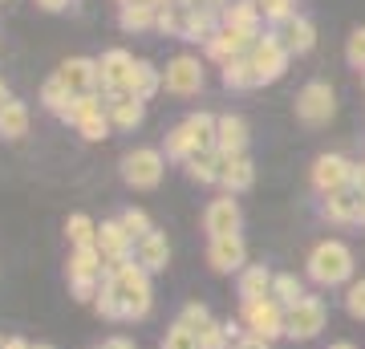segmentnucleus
<instances>
[{
    "instance_id": "1",
    "label": "nucleus",
    "mask_w": 365,
    "mask_h": 349,
    "mask_svg": "<svg viewBox=\"0 0 365 349\" xmlns=\"http://www.w3.org/2000/svg\"><path fill=\"white\" fill-rule=\"evenodd\" d=\"M106 288L118 297V305H122L126 317H146V309H150V285H146L143 268H134V264H122V260H118L114 276H110V285Z\"/></svg>"
},
{
    "instance_id": "2",
    "label": "nucleus",
    "mask_w": 365,
    "mask_h": 349,
    "mask_svg": "<svg viewBox=\"0 0 365 349\" xmlns=\"http://www.w3.org/2000/svg\"><path fill=\"white\" fill-rule=\"evenodd\" d=\"M309 272H313V280H321V285H341V280H345V276L353 272L349 248L337 244V240H325V244H317L313 260H309Z\"/></svg>"
},
{
    "instance_id": "3",
    "label": "nucleus",
    "mask_w": 365,
    "mask_h": 349,
    "mask_svg": "<svg viewBox=\"0 0 365 349\" xmlns=\"http://www.w3.org/2000/svg\"><path fill=\"white\" fill-rule=\"evenodd\" d=\"M248 61H252V69H256V81H276L288 65V49L276 41V33H268V37H260L252 45Z\"/></svg>"
},
{
    "instance_id": "4",
    "label": "nucleus",
    "mask_w": 365,
    "mask_h": 349,
    "mask_svg": "<svg viewBox=\"0 0 365 349\" xmlns=\"http://www.w3.org/2000/svg\"><path fill=\"white\" fill-rule=\"evenodd\" d=\"M134 57L126 49H110L98 61V81H102L110 93H130V81H134Z\"/></svg>"
},
{
    "instance_id": "5",
    "label": "nucleus",
    "mask_w": 365,
    "mask_h": 349,
    "mask_svg": "<svg viewBox=\"0 0 365 349\" xmlns=\"http://www.w3.org/2000/svg\"><path fill=\"white\" fill-rule=\"evenodd\" d=\"M297 114L300 122H309V126H321L333 118V90H329L325 81H309L297 98Z\"/></svg>"
},
{
    "instance_id": "6",
    "label": "nucleus",
    "mask_w": 365,
    "mask_h": 349,
    "mask_svg": "<svg viewBox=\"0 0 365 349\" xmlns=\"http://www.w3.org/2000/svg\"><path fill=\"white\" fill-rule=\"evenodd\" d=\"M122 179L130 187H155L163 179V158L158 151H134V155L122 158Z\"/></svg>"
},
{
    "instance_id": "7",
    "label": "nucleus",
    "mask_w": 365,
    "mask_h": 349,
    "mask_svg": "<svg viewBox=\"0 0 365 349\" xmlns=\"http://www.w3.org/2000/svg\"><path fill=\"white\" fill-rule=\"evenodd\" d=\"M163 86L170 93H199L203 90V65L195 57H175L163 74Z\"/></svg>"
},
{
    "instance_id": "8",
    "label": "nucleus",
    "mask_w": 365,
    "mask_h": 349,
    "mask_svg": "<svg viewBox=\"0 0 365 349\" xmlns=\"http://www.w3.org/2000/svg\"><path fill=\"white\" fill-rule=\"evenodd\" d=\"M248 45H256V33H244V29L220 25V33L207 41V53H211V57H220V61L227 65V61H235L240 53L248 49Z\"/></svg>"
},
{
    "instance_id": "9",
    "label": "nucleus",
    "mask_w": 365,
    "mask_h": 349,
    "mask_svg": "<svg viewBox=\"0 0 365 349\" xmlns=\"http://www.w3.org/2000/svg\"><path fill=\"white\" fill-rule=\"evenodd\" d=\"M353 179V167L345 163L341 155H325V158H317V167H313V183L321 187L325 195L333 191H345V183Z\"/></svg>"
},
{
    "instance_id": "10",
    "label": "nucleus",
    "mask_w": 365,
    "mask_h": 349,
    "mask_svg": "<svg viewBox=\"0 0 365 349\" xmlns=\"http://www.w3.org/2000/svg\"><path fill=\"white\" fill-rule=\"evenodd\" d=\"M321 325H325V305L313 300V297H304L300 305H292V313H288V333L292 337H313Z\"/></svg>"
},
{
    "instance_id": "11",
    "label": "nucleus",
    "mask_w": 365,
    "mask_h": 349,
    "mask_svg": "<svg viewBox=\"0 0 365 349\" xmlns=\"http://www.w3.org/2000/svg\"><path fill=\"white\" fill-rule=\"evenodd\" d=\"M276 41H280L288 53H309L313 41H317V29H313V21H304V16H288V21H280V29H276Z\"/></svg>"
},
{
    "instance_id": "12",
    "label": "nucleus",
    "mask_w": 365,
    "mask_h": 349,
    "mask_svg": "<svg viewBox=\"0 0 365 349\" xmlns=\"http://www.w3.org/2000/svg\"><path fill=\"white\" fill-rule=\"evenodd\" d=\"M57 78L73 90V98H78V93H93V86H98V61L73 57V61H66L61 69H57Z\"/></svg>"
},
{
    "instance_id": "13",
    "label": "nucleus",
    "mask_w": 365,
    "mask_h": 349,
    "mask_svg": "<svg viewBox=\"0 0 365 349\" xmlns=\"http://www.w3.org/2000/svg\"><path fill=\"white\" fill-rule=\"evenodd\" d=\"M215 146H220L223 158H240L244 155V146H248V126H244V118H220V130H215Z\"/></svg>"
},
{
    "instance_id": "14",
    "label": "nucleus",
    "mask_w": 365,
    "mask_h": 349,
    "mask_svg": "<svg viewBox=\"0 0 365 349\" xmlns=\"http://www.w3.org/2000/svg\"><path fill=\"white\" fill-rule=\"evenodd\" d=\"M207 260H211L215 272H235L240 264H244V240H240V236H215Z\"/></svg>"
},
{
    "instance_id": "15",
    "label": "nucleus",
    "mask_w": 365,
    "mask_h": 349,
    "mask_svg": "<svg viewBox=\"0 0 365 349\" xmlns=\"http://www.w3.org/2000/svg\"><path fill=\"white\" fill-rule=\"evenodd\" d=\"M215 33H220V13H211V9H187L182 13V41H203L207 45Z\"/></svg>"
},
{
    "instance_id": "16",
    "label": "nucleus",
    "mask_w": 365,
    "mask_h": 349,
    "mask_svg": "<svg viewBox=\"0 0 365 349\" xmlns=\"http://www.w3.org/2000/svg\"><path fill=\"white\" fill-rule=\"evenodd\" d=\"M106 110H110V122L118 130H130L143 122V102L134 98V93H110L106 98Z\"/></svg>"
},
{
    "instance_id": "17",
    "label": "nucleus",
    "mask_w": 365,
    "mask_h": 349,
    "mask_svg": "<svg viewBox=\"0 0 365 349\" xmlns=\"http://www.w3.org/2000/svg\"><path fill=\"white\" fill-rule=\"evenodd\" d=\"M244 317H248V325L256 329L260 341L280 333V313H276V305H268V300H244Z\"/></svg>"
},
{
    "instance_id": "18",
    "label": "nucleus",
    "mask_w": 365,
    "mask_h": 349,
    "mask_svg": "<svg viewBox=\"0 0 365 349\" xmlns=\"http://www.w3.org/2000/svg\"><path fill=\"white\" fill-rule=\"evenodd\" d=\"M235 228H240V207H235L232 199H215V203L207 207L211 240H215V236H235Z\"/></svg>"
},
{
    "instance_id": "19",
    "label": "nucleus",
    "mask_w": 365,
    "mask_h": 349,
    "mask_svg": "<svg viewBox=\"0 0 365 349\" xmlns=\"http://www.w3.org/2000/svg\"><path fill=\"white\" fill-rule=\"evenodd\" d=\"M220 21L232 25V29H244V33H256V25H260V4H256V0H240L232 9H223Z\"/></svg>"
},
{
    "instance_id": "20",
    "label": "nucleus",
    "mask_w": 365,
    "mask_h": 349,
    "mask_svg": "<svg viewBox=\"0 0 365 349\" xmlns=\"http://www.w3.org/2000/svg\"><path fill=\"white\" fill-rule=\"evenodd\" d=\"M155 21H158V9H150V4H122V13H118V25L126 29V33L150 29Z\"/></svg>"
},
{
    "instance_id": "21",
    "label": "nucleus",
    "mask_w": 365,
    "mask_h": 349,
    "mask_svg": "<svg viewBox=\"0 0 365 349\" xmlns=\"http://www.w3.org/2000/svg\"><path fill=\"white\" fill-rule=\"evenodd\" d=\"M167 240L158 232H150V236H143V244H138V260H143V268H167Z\"/></svg>"
},
{
    "instance_id": "22",
    "label": "nucleus",
    "mask_w": 365,
    "mask_h": 349,
    "mask_svg": "<svg viewBox=\"0 0 365 349\" xmlns=\"http://www.w3.org/2000/svg\"><path fill=\"white\" fill-rule=\"evenodd\" d=\"M41 102L49 106L53 114H66V110H69V102H73V90H69L66 81H61L57 74H53V78L45 81V86H41Z\"/></svg>"
},
{
    "instance_id": "23",
    "label": "nucleus",
    "mask_w": 365,
    "mask_h": 349,
    "mask_svg": "<svg viewBox=\"0 0 365 349\" xmlns=\"http://www.w3.org/2000/svg\"><path fill=\"white\" fill-rule=\"evenodd\" d=\"M29 130V110L21 102H9L0 110V138H21Z\"/></svg>"
},
{
    "instance_id": "24",
    "label": "nucleus",
    "mask_w": 365,
    "mask_h": 349,
    "mask_svg": "<svg viewBox=\"0 0 365 349\" xmlns=\"http://www.w3.org/2000/svg\"><path fill=\"white\" fill-rule=\"evenodd\" d=\"M158 86H163V78H158V69H155V65H150V61H138V65H134L130 93L138 98V102H146V98H150V93L158 90Z\"/></svg>"
},
{
    "instance_id": "25",
    "label": "nucleus",
    "mask_w": 365,
    "mask_h": 349,
    "mask_svg": "<svg viewBox=\"0 0 365 349\" xmlns=\"http://www.w3.org/2000/svg\"><path fill=\"white\" fill-rule=\"evenodd\" d=\"M223 163L215 155H211V151H195V155L187 158V175H191V179H199V183H211V179H220L223 175Z\"/></svg>"
},
{
    "instance_id": "26",
    "label": "nucleus",
    "mask_w": 365,
    "mask_h": 349,
    "mask_svg": "<svg viewBox=\"0 0 365 349\" xmlns=\"http://www.w3.org/2000/svg\"><path fill=\"white\" fill-rule=\"evenodd\" d=\"M187 130H191V138H195V151H211V146H215L220 122H215L211 114H191L187 118Z\"/></svg>"
},
{
    "instance_id": "27",
    "label": "nucleus",
    "mask_w": 365,
    "mask_h": 349,
    "mask_svg": "<svg viewBox=\"0 0 365 349\" xmlns=\"http://www.w3.org/2000/svg\"><path fill=\"white\" fill-rule=\"evenodd\" d=\"M220 179L227 183L232 191H248V187H252V163L244 155H240V158H223V175H220Z\"/></svg>"
},
{
    "instance_id": "28",
    "label": "nucleus",
    "mask_w": 365,
    "mask_h": 349,
    "mask_svg": "<svg viewBox=\"0 0 365 349\" xmlns=\"http://www.w3.org/2000/svg\"><path fill=\"white\" fill-rule=\"evenodd\" d=\"M98 248L93 244H86V248H78V252H73V260H69V276H73V280H93V276H98Z\"/></svg>"
},
{
    "instance_id": "29",
    "label": "nucleus",
    "mask_w": 365,
    "mask_h": 349,
    "mask_svg": "<svg viewBox=\"0 0 365 349\" xmlns=\"http://www.w3.org/2000/svg\"><path fill=\"white\" fill-rule=\"evenodd\" d=\"M223 81H227L232 90H248V86H260V81H256V69H252L248 57H235V61L223 65Z\"/></svg>"
},
{
    "instance_id": "30",
    "label": "nucleus",
    "mask_w": 365,
    "mask_h": 349,
    "mask_svg": "<svg viewBox=\"0 0 365 349\" xmlns=\"http://www.w3.org/2000/svg\"><path fill=\"white\" fill-rule=\"evenodd\" d=\"M126 240H130V232H126L122 223H102V236H98V244H102L106 256L122 260V252H126Z\"/></svg>"
},
{
    "instance_id": "31",
    "label": "nucleus",
    "mask_w": 365,
    "mask_h": 349,
    "mask_svg": "<svg viewBox=\"0 0 365 349\" xmlns=\"http://www.w3.org/2000/svg\"><path fill=\"white\" fill-rule=\"evenodd\" d=\"M93 114H102V98H98V93H78V98L69 102V110H66L61 118L78 126V122H86V118H93Z\"/></svg>"
},
{
    "instance_id": "32",
    "label": "nucleus",
    "mask_w": 365,
    "mask_h": 349,
    "mask_svg": "<svg viewBox=\"0 0 365 349\" xmlns=\"http://www.w3.org/2000/svg\"><path fill=\"white\" fill-rule=\"evenodd\" d=\"M357 199H361V195L333 191V195H329V203H325L329 220H357Z\"/></svg>"
},
{
    "instance_id": "33",
    "label": "nucleus",
    "mask_w": 365,
    "mask_h": 349,
    "mask_svg": "<svg viewBox=\"0 0 365 349\" xmlns=\"http://www.w3.org/2000/svg\"><path fill=\"white\" fill-rule=\"evenodd\" d=\"M167 155L170 158H191V155H195V138H191L187 122H182L179 130H170V134H167Z\"/></svg>"
},
{
    "instance_id": "34",
    "label": "nucleus",
    "mask_w": 365,
    "mask_h": 349,
    "mask_svg": "<svg viewBox=\"0 0 365 349\" xmlns=\"http://www.w3.org/2000/svg\"><path fill=\"white\" fill-rule=\"evenodd\" d=\"M268 285H272V280H268V272L252 268V272H244V280H240V297H244V300H260L264 293H268Z\"/></svg>"
},
{
    "instance_id": "35",
    "label": "nucleus",
    "mask_w": 365,
    "mask_h": 349,
    "mask_svg": "<svg viewBox=\"0 0 365 349\" xmlns=\"http://www.w3.org/2000/svg\"><path fill=\"white\" fill-rule=\"evenodd\" d=\"M163 349H199V333L195 329H187V325H175L163 341Z\"/></svg>"
},
{
    "instance_id": "36",
    "label": "nucleus",
    "mask_w": 365,
    "mask_h": 349,
    "mask_svg": "<svg viewBox=\"0 0 365 349\" xmlns=\"http://www.w3.org/2000/svg\"><path fill=\"white\" fill-rule=\"evenodd\" d=\"M276 297L284 300V305H300V300H304L300 280H297V276H276Z\"/></svg>"
},
{
    "instance_id": "37",
    "label": "nucleus",
    "mask_w": 365,
    "mask_h": 349,
    "mask_svg": "<svg viewBox=\"0 0 365 349\" xmlns=\"http://www.w3.org/2000/svg\"><path fill=\"white\" fill-rule=\"evenodd\" d=\"M78 130H81V138L98 143V138H106V130H110V118H106V114H93V118H86V122H78Z\"/></svg>"
},
{
    "instance_id": "38",
    "label": "nucleus",
    "mask_w": 365,
    "mask_h": 349,
    "mask_svg": "<svg viewBox=\"0 0 365 349\" xmlns=\"http://www.w3.org/2000/svg\"><path fill=\"white\" fill-rule=\"evenodd\" d=\"M69 240H73L78 248L93 244V223L86 220V216H73V220H69Z\"/></svg>"
},
{
    "instance_id": "39",
    "label": "nucleus",
    "mask_w": 365,
    "mask_h": 349,
    "mask_svg": "<svg viewBox=\"0 0 365 349\" xmlns=\"http://www.w3.org/2000/svg\"><path fill=\"white\" fill-rule=\"evenodd\" d=\"M345 57H349L353 69H365V29H357L349 37V45H345Z\"/></svg>"
},
{
    "instance_id": "40",
    "label": "nucleus",
    "mask_w": 365,
    "mask_h": 349,
    "mask_svg": "<svg viewBox=\"0 0 365 349\" xmlns=\"http://www.w3.org/2000/svg\"><path fill=\"white\" fill-rule=\"evenodd\" d=\"M260 13L268 16V21H288L292 13V0H260Z\"/></svg>"
},
{
    "instance_id": "41",
    "label": "nucleus",
    "mask_w": 365,
    "mask_h": 349,
    "mask_svg": "<svg viewBox=\"0 0 365 349\" xmlns=\"http://www.w3.org/2000/svg\"><path fill=\"white\" fill-rule=\"evenodd\" d=\"M122 228H126L130 236H138V240L150 236V220H146L143 211H126V216H122Z\"/></svg>"
},
{
    "instance_id": "42",
    "label": "nucleus",
    "mask_w": 365,
    "mask_h": 349,
    "mask_svg": "<svg viewBox=\"0 0 365 349\" xmlns=\"http://www.w3.org/2000/svg\"><path fill=\"white\" fill-rule=\"evenodd\" d=\"M199 349H223V329L220 325H203V329H199Z\"/></svg>"
},
{
    "instance_id": "43",
    "label": "nucleus",
    "mask_w": 365,
    "mask_h": 349,
    "mask_svg": "<svg viewBox=\"0 0 365 349\" xmlns=\"http://www.w3.org/2000/svg\"><path fill=\"white\" fill-rule=\"evenodd\" d=\"M349 313H353V317H365V280H361V285H353V293H349Z\"/></svg>"
},
{
    "instance_id": "44",
    "label": "nucleus",
    "mask_w": 365,
    "mask_h": 349,
    "mask_svg": "<svg viewBox=\"0 0 365 349\" xmlns=\"http://www.w3.org/2000/svg\"><path fill=\"white\" fill-rule=\"evenodd\" d=\"M182 325H187V329H191V325H207V309H203V305H191V309L182 313Z\"/></svg>"
},
{
    "instance_id": "45",
    "label": "nucleus",
    "mask_w": 365,
    "mask_h": 349,
    "mask_svg": "<svg viewBox=\"0 0 365 349\" xmlns=\"http://www.w3.org/2000/svg\"><path fill=\"white\" fill-rule=\"evenodd\" d=\"M41 9H45V13H61V9H69V0H37Z\"/></svg>"
},
{
    "instance_id": "46",
    "label": "nucleus",
    "mask_w": 365,
    "mask_h": 349,
    "mask_svg": "<svg viewBox=\"0 0 365 349\" xmlns=\"http://www.w3.org/2000/svg\"><path fill=\"white\" fill-rule=\"evenodd\" d=\"M203 9H211V13H220V16H223V9H232V0H207Z\"/></svg>"
},
{
    "instance_id": "47",
    "label": "nucleus",
    "mask_w": 365,
    "mask_h": 349,
    "mask_svg": "<svg viewBox=\"0 0 365 349\" xmlns=\"http://www.w3.org/2000/svg\"><path fill=\"white\" fill-rule=\"evenodd\" d=\"M353 183H357V195H365V163L353 171Z\"/></svg>"
},
{
    "instance_id": "48",
    "label": "nucleus",
    "mask_w": 365,
    "mask_h": 349,
    "mask_svg": "<svg viewBox=\"0 0 365 349\" xmlns=\"http://www.w3.org/2000/svg\"><path fill=\"white\" fill-rule=\"evenodd\" d=\"M118 4H150V9H167V0H118Z\"/></svg>"
},
{
    "instance_id": "49",
    "label": "nucleus",
    "mask_w": 365,
    "mask_h": 349,
    "mask_svg": "<svg viewBox=\"0 0 365 349\" xmlns=\"http://www.w3.org/2000/svg\"><path fill=\"white\" fill-rule=\"evenodd\" d=\"M207 0H179V9H203Z\"/></svg>"
},
{
    "instance_id": "50",
    "label": "nucleus",
    "mask_w": 365,
    "mask_h": 349,
    "mask_svg": "<svg viewBox=\"0 0 365 349\" xmlns=\"http://www.w3.org/2000/svg\"><path fill=\"white\" fill-rule=\"evenodd\" d=\"M9 102H13V98H9V90H4V81H0V110H4Z\"/></svg>"
},
{
    "instance_id": "51",
    "label": "nucleus",
    "mask_w": 365,
    "mask_h": 349,
    "mask_svg": "<svg viewBox=\"0 0 365 349\" xmlns=\"http://www.w3.org/2000/svg\"><path fill=\"white\" fill-rule=\"evenodd\" d=\"M106 349H134V345H130V341H110Z\"/></svg>"
},
{
    "instance_id": "52",
    "label": "nucleus",
    "mask_w": 365,
    "mask_h": 349,
    "mask_svg": "<svg viewBox=\"0 0 365 349\" xmlns=\"http://www.w3.org/2000/svg\"><path fill=\"white\" fill-rule=\"evenodd\" d=\"M357 220L365 223V195H361V199H357Z\"/></svg>"
},
{
    "instance_id": "53",
    "label": "nucleus",
    "mask_w": 365,
    "mask_h": 349,
    "mask_svg": "<svg viewBox=\"0 0 365 349\" xmlns=\"http://www.w3.org/2000/svg\"><path fill=\"white\" fill-rule=\"evenodd\" d=\"M0 349H29L25 341H9V345H0Z\"/></svg>"
},
{
    "instance_id": "54",
    "label": "nucleus",
    "mask_w": 365,
    "mask_h": 349,
    "mask_svg": "<svg viewBox=\"0 0 365 349\" xmlns=\"http://www.w3.org/2000/svg\"><path fill=\"white\" fill-rule=\"evenodd\" d=\"M240 349H264V341H244Z\"/></svg>"
},
{
    "instance_id": "55",
    "label": "nucleus",
    "mask_w": 365,
    "mask_h": 349,
    "mask_svg": "<svg viewBox=\"0 0 365 349\" xmlns=\"http://www.w3.org/2000/svg\"><path fill=\"white\" fill-rule=\"evenodd\" d=\"M337 349H349V345H337Z\"/></svg>"
},
{
    "instance_id": "56",
    "label": "nucleus",
    "mask_w": 365,
    "mask_h": 349,
    "mask_svg": "<svg viewBox=\"0 0 365 349\" xmlns=\"http://www.w3.org/2000/svg\"><path fill=\"white\" fill-rule=\"evenodd\" d=\"M256 4H260V0H256Z\"/></svg>"
},
{
    "instance_id": "57",
    "label": "nucleus",
    "mask_w": 365,
    "mask_h": 349,
    "mask_svg": "<svg viewBox=\"0 0 365 349\" xmlns=\"http://www.w3.org/2000/svg\"><path fill=\"white\" fill-rule=\"evenodd\" d=\"M41 349H45V345H41Z\"/></svg>"
}]
</instances>
